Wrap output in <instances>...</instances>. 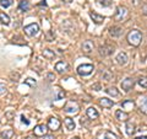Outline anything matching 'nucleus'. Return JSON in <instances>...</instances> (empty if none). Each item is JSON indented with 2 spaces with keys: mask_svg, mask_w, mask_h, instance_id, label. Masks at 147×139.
Masks as SVG:
<instances>
[{
  "mask_svg": "<svg viewBox=\"0 0 147 139\" xmlns=\"http://www.w3.org/2000/svg\"><path fill=\"white\" fill-rule=\"evenodd\" d=\"M113 50H114V48L112 47V46L105 44V46H102V47L99 48V53L102 55H109V54L113 53Z\"/></svg>",
  "mask_w": 147,
  "mask_h": 139,
  "instance_id": "obj_17",
  "label": "nucleus"
},
{
  "mask_svg": "<svg viewBox=\"0 0 147 139\" xmlns=\"http://www.w3.org/2000/svg\"><path fill=\"white\" fill-rule=\"evenodd\" d=\"M97 3L100 6H110L112 5V0H97Z\"/></svg>",
  "mask_w": 147,
  "mask_h": 139,
  "instance_id": "obj_29",
  "label": "nucleus"
},
{
  "mask_svg": "<svg viewBox=\"0 0 147 139\" xmlns=\"http://www.w3.org/2000/svg\"><path fill=\"white\" fill-rule=\"evenodd\" d=\"M30 7H31V5H30V3L27 1V0H21V1H20L18 9H20L21 11H28Z\"/></svg>",
  "mask_w": 147,
  "mask_h": 139,
  "instance_id": "obj_22",
  "label": "nucleus"
},
{
  "mask_svg": "<svg viewBox=\"0 0 147 139\" xmlns=\"http://www.w3.org/2000/svg\"><path fill=\"white\" fill-rule=\"evenodd\" d=\"M44 139H55L53 136H44Z\"/></svg>",
  "mask_w": 147,
  "mask_h": 139,
  "instance_id": "obj_38",
  "label": "nucleus"
},
{
  "mask_svg": "<svg viewBox=\"0 0 147 139\" xmlns=\"http://www.w3.org/2000/svg\"><path fill=\"white\" fill-rule=\"evenodd\" d=\"M21 122H22V123H25L26 126H28V124H30V121H28V119H27V118L25 117L24 114H21Z\"/></svg>",
  "mask_w": 147,
  "mask_h": 139,
  "instance_id": "obj_34",
  "label": "nucleus"
},
{
  "mask_svg": "<svg viewBox=\"0 0 147 139\" xmlns=\"http://www.w3.org/2000/svg\"><path fill=\"white\" fill-rule=\"evenodd\" d=\"M87 117L90 119H97L99 117V113L94 107H88L87 108Z\"/></svg>",
  "mask_w": 147,
  "mask_h": 139,
  "instance_id": "obj_15",
  "label": "nucleus"
},
{
  "mask_svg": "<svg viewBox=\"0 0 147 139\" xmlns=\"http://www.w3.org/2000/svg\"><path fill=\"white\" fill-rule=\"evenodd\" d=\"M72 139H79V138H77V137H76V138H72Z\"/></svg>",
  "mask_w": 147,
  "mask_h": 139,
  "instance_id": "obj_41",
  "label": "nucleus"
},
{
  "mask_svg": "<svg viewBox=\"0 0 147 139\" xmlns=\"http://www.w3.org/2000/svg\"><path fill=\"white\" fill-rule=\"evenodd\" d=\"M121 107H123V110L130 111V110H134L135 104L132 102L131 100H125V101H123V102H121Z\"/></svg>",
  "mask_w": 147,
  "mask_h": 139,
  "instance_id": "obj_19",
  "label": "nucleus"
},
{
  "mask_svg": "<svg viewBox=\"0 0 147 139\" xmlns=\"http://www.w3.org/2000/svg\"><path fill=\"white\" fill-rule=\"evenodd\" d=\"M92 89L96 90V91H99V90H100V85H99V84H94L93 86H92Z\"/></svg>",
  "mask_w": 147,
  "mask_h": 139,
  "instance_id": "obj_36",
  "label": "nucleus"
},
{
  "mask_svg": "<svg viewBox=\"0 0 147 139\" xmlns=\"http://www.w3.org/2000/svg\"><path fill=\"white\" fill-rule=\"evenodd\" d=\"M69 69V64L66 62H58L57 64H55V70H57L58 73H64V72H66Z\"/></svg>",
  "mask_w": 147,
  "mask_h": 139,
  "instance_id": "obj_12",
  "label": "nucleus"
},
{
  "mask_svg": "<svg viewBox=\"0 0 147 139\" xmlns=\"http://www.w3.org/2000/svg\"><path fill=\"white\" fill-rule=\"evenodd\" d=\"M93 48H94V44L92 41H85L84 44H82V50L85 53H91L93 50Z\"/></svg>",
  "mask_w": 147,
  "mask_h": 139,
  "instance_id": "obj_14",
  "label": "nucleus"
},
{
  "mask_svg": "<svg viewBox=\"0 0 147 139\" xmlns=\"http://www.w3.org/2000/svg\"><path fill=\"white\" fill-rule=\"evenodd\" d=\"M103 139H119V137L117 134H114L112 132H105L104 133V138Z\"/></svg>",
  "mask_w": 147,
  "mask_h": 139,
  "instance_id": "obj_27",
  "label": "nucleus"
},
{
  "mask_svg": "<svg viewBox=\"0 0 147 139\" xmlns=\"http://www.w3.org/2000/svg\"><path fill=\"white\" fill-rule=\"evenodd\" d=\"M63 1H65V3H70L71 0H63Z\"/></svg>",
  "mask_w": 147,
  "mask_h": 139,
  "instance_id": "obj_40",
  "label": "nucleus"
},
{
  "mask_svg": "<svg viewBox=\"0 0 147 139\" xmlns=\"http://www.w3.org/2000/svg\"><path fill=\"white\" fill-rule=\"evenodd\" d=\"M79 110H80V106L77 105V102H75V101H69V102H66V105L64 106V111H65L66 113L76 114L79 112Z\"/></svg>",
  "mask_w": 147,
  "mask_h": 139,
  "instance_id": "obj_2",
  "label": "nucleus"
},
{
  "mask_svg": "<svg viewBox=\"0 0 147 139\" xmlns=\"http://www.w3.org/2000/svg\"><path fill=\"white\" fill-rule=\"evenodd\" d=\"M93 72V65L92 64H82L77 68V74L81 76H87Z\"/></svg>",
  "mask_w": 147,
  "mask_h": 139,
  "instance_id": "obj_4",
  "label": "nucleus"
},
{
  "mask_svg": "<svg viewBox=\"0 0 147 139\" xmlns=\"http://www.w3.org/2000/svg\"><path fill=\"white\" fill-rule=\"evenodd\" d=\"M105 91H107V94H109L110 96H114V97L119 96V91L115 89V87H108Z\"/></svg>",
  "mask_w": 147,
  "mask_h": 139,
  "instance_id": "obj_26",
  "label": "nucleus"
},
{
  "mask_svg": "<svg viewBox=\"0 0 147 139\" xmlns=\"http://www.w3.org/2000/svg\"><path fill=\"white\" fill-rule=\"evenodd\" d=\"M99 105L102 106V107H104V108H112L114 102L112 100L107 99V97H102V99H99Z\"/></svg>",
  "mask_w": 147,
  "mask_h": 139,
  "instance_id": "obj_13",
  "label": "nucleus"
},
{
  "mask_svg": "<svg viewBox=\"0 0 147 139\" xmlns=\"http://www.w3.org/2000/svg\"><path fill=\"white\" fill-rule=\"evenodd\" d=\"M115 118L118 121H121V122H126L129 119V113L125 112L123 110H117L115 111Z\"/></svg>",
  "mask_w": 147,
  "mask_h": 139,
  "instance_id": "obj_6",
  "label": "nucleus"
},
{
  "mask_svg": "<svg viewBox=\"0 0 147 139\" xmlns=\"http://www.w3.org/2000/svg\"><path fill=\"white\" fill-rule=\"evenodd\" d=\"M126 12H127V10H126V7H124V6H119L118 9H117V12H115V20H123L124 17H125V15H126Z\"/></svg>",
  "mask_w": 147,
  "mask_h": 139,
  "instance_id": "obj_10",
  "label": "nucleus"
},
{
  "mask_svg": "<svg viewBox=\"0 0 147 139\" xmlns=\"http://www.w3.org/2000/svg\"><path fill=\"white\" fill-rule=\"evenodd\" d=\"M90 16H91L92 20H93L94 24H97V25L102 24V22L104 21V16L99 15V14H97V12H91V14H90Z\"/></svg>",
  "mask_w": 147,
  "mask_h": 139,
  "instance_id": "obj_16",
  "label": "nucleus"
},
{
  "mask_svg": "<svg viewBox=\"0 0 147 139\" xmlns=\"http://www.w3.org/2000/svg\"><path fill=\"white\" fill-rule=\"evenodd\" d=\"M47 126H44V124H38L34 129H33V132H34V134L37 137H43V136H45V133H47Z\"/></svg>",
  "mask_w": 147,
  "mask_h": 139,
  "instance_id": "obj_7",
  "label": "nucleus"
},
{
  "mask_svg": "<svg viewBox=\"0 0 147 139\" xmlns=\"http://www.w3.org/2000/svg\"><path fill=\"white\" fill-rule=\"evenodd\" d=\"M134 85H135V80L132 78H126L125 80H123V82H121V89L124 90V91H126V92H129L130 91L132 87H134Z\"/></svg>",
  "mask_w": 147,
  "mask_h": 139,
  "instance_id": "obj_5",
  "label": "nucleus"
},
{
  "mask_svg": "<svg viewBox=\"0 0 147 139\" xmlns=\"http://www.w3.org/2000/svg\"><path fill=\"white\" fill-rule=\"evenodd\" d=\"M140 111L142 113L147 114V97H142V99H140Z\"/></svg>",
  "mask_w": 147,
  "mask_h": 139,
  "instance_id": "obj_20",
  "label": "nucleus"
},
{
  "mask_svg": "<svg viewBox=\"0 0 147 139\" xmlns=\"http://www.w3.org/2000/svg\"><path fill=\"white\" fill-rule=\"evenodd\" d=\"M24 31H25V33H26L27 36L34 37V36L38 35V32H39V26H38V24H31V25H27V26H25Z\"/></svg>",
  "mask_w": 147,
  "mask_h": 139,
  "instance_id": "obj_3",
  "label": "nucleus"
},
{
  "mask_svg": "<svg viewBox=\"0 0 147 139\" xmlns=\"http://www.w3.org/2000/svg\"><path fill=\"white\" fill-rule=\"evenodd\" d=\"M54 38H55V35L53 33V32H48V33H47V41H48V42H52V41H54Z\"/></svg>",
  "mask_w": 147,
  "mask_h": 139,
  "instance_id": "obj_32",
  "label": "nucleus"
},
{
  "mask_svg": "<svg viewBox=\"0 0 147 139\" xmlns=\"http://www.w3.org/2000/svg\"><path fill=\"white\" fill-rule=\"evenodd\" d=\"M64 123H65V126H66V129L67 131H74L75 129V122H74V119L70 118V117H67L65 118V121H64Z\"/></svg>",
  "mask_w": 147,
  "mask_h": 139,
  "instance_id": "obj_21",
  "label": "nucleus"
},
{
  "mask_svg": "<svg viewBox=\"0 0 147 139\" xmlns=\"http://www.w3.org/2000/svg\"><path fill=\"white\" fill-rule=\"evenodd\" d=\"M25 82H26L27 85H30V86H36V80H33V79H31V78L26 79Z\"/></svg>",
  "mask_w": 147,
  "mask_h": 139,
  "instance_id": "obj_33",
  "label": "nucleus"
},
{
  "mask_svg": "<svg viewBox=\"0 0 147 139\" xmlns=\"http://www.w3.org/2000/svg\"><path fill=\"white\" fill-rule=\"evenodd\" d=\"M59 127H60V122H59L58 118H55V117L49 118V121H48V128L49 129L57 131V129H59Z\"/></svg>",
  "mask_w": 147,
  "mask_h": 139,
  "instance_id": "obj_9",
  "label": "nucleus"
},
{
  "mask_svg": "<svg viewBox=\"0 0 147 139\" xmlns=\"http://www.w3.org/2000/svg\"><path fill=\"white\" fill-rule=\"evenodd\" d=\"M127 59H129L127 54L125 52H120V53L117 55L115 61H117V63L119 64V65H125V64L127 63Z\"/></svg>",
  "mask_w": 147,
  "mask_h": 139,
  "instance_id": "obj_8",
  "label": "nucleus"
},
{
  "mask_svg": "<svg viewBox=\"0 0 147 139\" xmlns=\"http://www.w3.org/2000/svg\"><path fill=\"white\" fill-rule=\"evenodd\" d=\"M109 33L112 37H114V38H118V37L121 36L123 30H121V27H119V26H113V27H110Z\"/></svg>",
  "mask_w": 147,
  "mask_h": 139,
  "instance_id": "obj_11",
  "label": "nucleus"
},
{
  "mask_svg": "<svg viewBox=\"0 0 147 139\" xmlns=\"http://www.w3.org/2000/svg\"><path fill=\"white\" fill-rule=\"evenodd\" d=\"M42 54H43L44 58L49 59V61H53V59L55 58V53L53 52V50H50V49H44L42 52Z\"/></svg>",
  "mask_w": 147,
  "mask_h": 139,
  "instance_id": "obj_23",
  "label": "nucleus"
},
{
  "mask_svg": "<svg viewBox=\"0 0 147 139\" xmlns=\"http://www.w3.org/2000/svg\"><path fill=\"white\" fill-rule=\"evenodd\" d=\"M139 84L142 87H146V89H147V76H141L139 79Z\"/></svg>",
  "mask_w": 147,
  "mask_h": 139,
  "instance_id": "obj_31",
  "label": "nucleus"
},
{
  "mask_svg": "<svg viewBox=\"0 0 147 139\" xmlns=\"http://www.w3.org/2000/svg\"><path fill=\"white\" fill-rule=\"evenodd\" d=\"M125 129H126V134H129V136H132V134L135 133V124L132 122H127Z\"/></svg>",
  "mask_w": 147,
  "mask_h": 139,
  "instance_id": "obj_24",
  "label": "nucleus"
},
{
  "mask_svg": "<svg viewBox=\"0 0 147 139\" xmlns=\"http://www.w3.org/2000/svg\"><path fill=\"white\" fill-rule=\"evenodd\" d=\"M5 91H6V87L4 84H0V95H3V94H5Z\"/></svg>",
  "mask_w": 147,
  "mask_h": 139,
  "instance_id": "obj_35",
  "label": "nucleus"
},
{
  "mask_svg": "<svg viewBox=\"0 0 147 139\" xmlns=\"http://www.w3.org/2000/svg\"><path fill=\"white\" fill-rule=\"evenodd\" d=\"M63 96H64V92H63V91H59V94H58V97H57V100H60Z\"/></svg>",
  "mask_w": 147,
  "mask_h": 139,
  "instance_id": "obj_37",
  "label": "nucleus"
},
{
  "mask_svg": "<svg viewBox=\"0 0 147 139\" xmlns=\"http://www.w3.org/2000/svg\"><path fill=\"white\" fill-rule=\"evenodd\" d=\"M114 76H113V74L110 73L109 70H105L104 73H103V80H107V81H110L113 79Z\"/></svg>",
  "mask_w": 147,
  "mask_h": 139,
  "instance_id": "obj_28",
  "label": "nucleus"
},
{
  "mask_svg": "<svg viewBox=\"0 0 147 139\" xmlns=\"http://www.w3.org/2000/svg\"><path fill=\"white\" fill-rule=\"evenodd\" d=\"M12 4V0H0V6L1 7H9Z\"/></svg>",
  "mask_w": 147,
  "mask_h": 139,
  "instance_id": "obj_30",
  "label": "nucleus"
},
{
  "mask_svg": "<svg viewBox=\"0 0 147 139\" xmlns=\"http://www.w3.org/2000/svg\"><path fill=\"white\" fill-rule=\"evenodd\" d=\"M25 139H34L33 137H27V138H25Z\"/></svg>",
  "mask_w": 147,
  "mask_h": 139,
  "instance_id": "obj_39",
  "label": "nucleus"
},
{
  "mask_svg": "<svg viewBox=\"0 0 147 139\" xmlns=\"http://www.w3.org/2000/svg\"><path fill=\"white\" fill-rule=\"evenodd\" d=\"M0 22H1L3 25H9L10 24V17H9L7 14L0 12Z\"/></svg>",
  "mask_w": 147,
  "mask_h": 139,
  "instance_id": "obj_25",
  "label": "nucleus"
},
{
  "mask_svg": "<svg viewBox=\"0 0 147 139\" xmlns=\"http://www.w3.org/2000/svg\"><path fill=\"white\" fill-rule=\"evenodd\" d=\"M12 137H13V131L11 128L4 129V131L0 133V138H1V139H11Z\"/></svg>",
  "mask_w": 147,
  "mask_h": 139,
  "instance_id": "obj_18",
  "label": "nucleus"
},
{
  "mask_svg": "<svg viewBox=\"0 0 147 139\" xmlns=\"http://www.w3.org/2000/svg\"><path fill=\"white\" fill-rule=\"evenodd\" d=\"M141 40H142V35L139 30H132L129 32L127 35V41L129 43L131 46H134V47H137L140 43H141Z\"/></svg>",
  "mask_w": 147,
  "mask_h": 139,
  "instance_id": "obj_1",
  "label": "nucleus"
}]
</instances>
